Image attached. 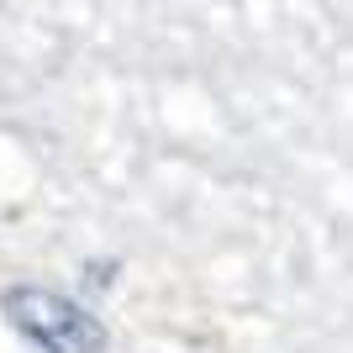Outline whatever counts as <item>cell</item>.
I'll list each match as a JSON object with an SVG mask.
<instances>
[{
	"label": "cell",
	"mask_w": 353,
	"mask_h": 353,
	"mask_svg": "<svg viewBox=\"0 0 353 353\" xmlns=\"http://www.w3.org/2000/svg\"><path fill=\"white\" fill-rule=\"evenodd\" d=\"M0 322L37 353H105L111 332L90 306L53 285H6L0 290Z\"/></svg>",
	"instance_id": "6da1fadb"
}]
</instances>
